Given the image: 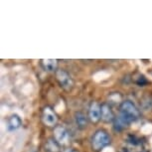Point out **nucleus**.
Here are the masks:
<instances>
[{
  "mask_svg": "<svg viewBox=\"0 0 152 152\" xmlns=\"http://www.w3.org/2000/svg\"><path fill=\"white\" fill-rule=\"evenodd\" d=\"M88 119L96 123L102 119V105L99 102H93L88 108Z\"/></svg>",
  "mask_w": 152,
  "mask_h": 152,
  "instance_id": "nucleus-6",
  "label": "nucleus"
},
{
  "mask_svg": "<svg viewBox=\"0 0 152 152\" xmlns=\"http://www.w3.org/2000/svg\"><path fill=\"white\" fill-rule=\"evenodd\" d=\"M67 152H79V151H78V150H76V149H73V148H72V149H69V150H68Z\"/></svg>",
  "mask_w": 152,
  "mask_h": 152,
  "instance_id": "nucleus-14",
  "label": "nucleus"
},
{
  "mask_svg": "<svg viewBox=\"0 0 152 152\" xmlns=\"http://www.w3.org/2000/svg\"><path fill=\"white\" fill-rule=\"evenodd\" d=\"M91 148L94 151H102L110 144V135L104 129H99L91 136Z\"/></svg>",
  "mask_w": 152,
  "mask_h": 152,
  "instance_id": "nucleus-2",
  "label": "nucleus"
},
{
  "mask_svg": "<svg viewBox=\"0 0 152 152\" xmlns=\"http://www.w3.org/2000/svg\"><path fill=\"white\" fill-rule=\"evenodd\" d=\"M75 122H76V125L79 129H85L88 126V117L86 115L85 113H81V111H77L75 113Z\"/></svg>",
  "mask_w": 152,
  "mask_h": 152,
  "instance_id": "nucleus-9",
  "label": "nucleus"
},
{
  "mask_svg": "<svg viewBox=\"0 0 152 152\" xmlns=\"http://www.w3.org/2000/svg\"><path fill=\"white\" fill-rule=\"evenodd\" d=\"M44 149L46 152H62V145L54 137H50L46 140Z\"/></svg>",
  "mask_w": 152,
  "mask_h": 152,
  "instance_id": "nucleus-7",
  "label": "nucleus"
},
{
  "mask_svg": "<svg viewBox=\"0 0 152 152\" xmlns=\"http://www.w3.org/2000/svg\"><path fill=\"white\" fill-rule=\"evenodd\" d=\"M54 138L58 141L62 146L69 143L70 140V133L67 130V128L63 125H57L54 128Z\"/></svg>",
  "mask_w": 152,
  "mask_h": 152,
  "instance_id": "nucleus-5",
  "label": "nucleus"
},
{
  "mask_svg": "<svg viewBox=\"0 0 152 152\" xmlns=\"http://www.w3.org/2000/svg\"><path fill=\"white\" fill-rule=\"evenodd\" d=\"M148 80L145 78L143 75H139L138 76V78H137L136 80H135V84L136 85H138L139 87H144L145 85H147L148 84Z\"/></svg>",
  "mask_w": 152,
  "mask_h": 152,
  "instance_id": "nucleus-13",
  "label": "nucleus"
},
{
  "mask_svg": "<svg viewBox=\"0 0 152 152\" xmlns=\"http://www.w3.org/2000/svg\"><path fill=\"white\" fill-rule=\"evenodd\" d=\"M56 79L58 81L59 85L65 91H71L74 87V81L72 79L71 75L67 71L59 69L56 71Z\"/></svg>",
  "mask_w": 152,
  "mask_h": 152,
  "instance_id": "nucleus-3",
  "label": "nucleus"
},
{
  "mask_svg": "<svg viewBox=\"0 0 152 152\" xmlns=\"http://www.w3.org/2000/svg\"><path fill=\"white\" fill-rule=\"evenodd\" d=\"M41 65L43 69L47 72H55L57 71V60L54 59H43L41 60Z\"/></svg>",
  "mask_w": 152,
  "mask_h": 152,
  "instance_id": "nucleus-11",
  "label": "nucleus"
},
{
  "mask_svg": "<svg viewBox=\"0 0 152 152\" xmlns=\"http://www.w3.org/2000/svg\"><path fill=\"white\" fill-rule=\"evenodd\" d=\"M22 125V119L18 114H13L9 117L7 121L8 131H15Z\"/></svg>",
  "mask_w": 152,
  "mask_h": 152,
  "instance_id": "nucleus-10",
  "label": "nucleus"
},
{
  "mask_svg": "<svg viewBox=\"0 0 152 152\" xmlns=\"http://www.w3.org/2000/svg\"><path fill=\"white\" fill-rule=\"evenodd\" d=\"M114 118V113L110 104H102V120H104V122H113Z\"/></svg>",
  "mask_w": 152,
  "mask_h": 152,
  "instance_id": "nucleus-8",
  "label": "nucleus"
},
{
  "mask_svg": "<svg viewBox=\"0 0 152 152\" xmlns=\"http://www.w3.org/2000/svg\"><path fill=\"white\" fill-rule=\"evenodd\" d=\"M128 124L123 120L119 115L115 116V118L113 120V129L115 131H122L125 129V127Z\"/></svg>",
  "mask_w": 152,
  "mask_h": 152,
  "instance_id": "nucleus-12",
  "label": "nucleus"
},
{
  "mask_svg": "<svg viewBox=\"0 0 152 152\" xmlns=\"http://www.w3.org/2000/svg\"><path fill=\"white\" fill-rule=\"evenodd\" d=\"M42 120L45 125L50 126V127H56L57 121H58V117L55 111L52 110V107H46L42 111Z\"/></svg>",
  "mask_w": 152,
  "mask_h": 152,
  "instance_id": "nucleus-4",
  "label": "nucleus"
},
{
  "mask_svg": "<svg viewBox=\"0 0 152 152\" xmlns=\"http://www.w3.org/2000/svg\"><path fill=\"white\" fill-rule=\"evenodd\" d=\"M119 116L129 125L140 118V111L133 102L126 99L119 104Z\"/></svg>",
  "mask_w": 152,
  "mask_h": 152,
  "instance_id": "nucleus-1",
  "label": "nucleus"
}]
</instances>
